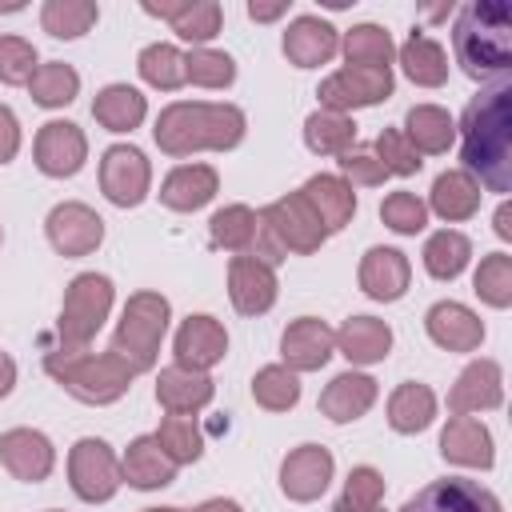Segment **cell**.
Returning a JSON list of instances; mask_svg holds the SVG:
<instances>
[{"label":"cell","mask_w":512,"mask_h":512,"mask_svg":"<svg viewBox=\"0 0 512 512\" xmlns=\"http://www.w3.org/2000/svg\"><path fill=\"white\" fill-rule=\"evenodd\" d=\"M260 228L268 232V240L288 256H312L324 240H328V228L320 224V216L312 212V204L300 196V192H288L280 200H272L264 212H260Z\"/></svg>","instance_id":"obj_7"},{"label":"cell","mask_w":512,"mask_h":512,"mask_svg":"<svg viewBox=\"0 0 512 512\" xmlns=\"http://www.w3.org/2000/svg\"><path fill=\"white\" fill-rule=\"evenodd\" d=\"M120 476H124V484H132L140 492H156L176 480V464L168 460V452L160 448L156 436H136L128 444V452L120 456Z\"/></svg>","instance_id":"obj_27"},{"label":"cell","mask_w":512,"mask_h":512,"mask_svg":"<svg viewBox=\"0 0 512 512\" xmlns=\"http://www.w3.org/2000/svg\"><path fill=\"white\" fill-rule=\"evenodd\" d=\"M300 196L312 204V212L320 216V224H324L328 232H340V228L352 224V216H356V192H352V184L340 180V176H332V172L308 176L304 188H300Z\"/></svg>","instance_id":"obj_28"},{"label":"cell","mask_w":512,"mask_h":512,"mask_svg":"<svg viewBox=\"0 0 512 512\" xmlns=\"http://www.w3.org/2000/svg\"><path fill=\"white\" fill-rule=\"evenodd\" d=\"M0 240H4V232H0Z\"/></svg>","instance_id":"obj_59"},{"label":"cell","mask_w":512,"mask_h":512,"mask_svg":"<svg viewBox=\"0 0 512 512\" xmlns=\"http://www.w3.org/2000/svg\"><path fill=\"white\" fill-rule=\"evenodd\" d=\"M400 512H504V508L484 484L464 476H444L424 484L416 496H408Z\"/></svg>","instance_id":"obj_12"},{"label":"cell","mask_w":512,"mask_h":512,"mask_svg":"<svg viewBox=\"0 0 512 512\" xmlns=\"http://www.w3.org/2000/svg\"><path fill=\"white\" fill-rule=\"evenodd\" d=\"M0 464L24 484H40L56 468V448L36 428H8L0 436Z\"/></svg>","instance_id":"obj_18"},{"label":"cell","mask_w":512,"mask_h":512,"mask_svg":"<svg viewBox=\"0 0 512 512\" xmlns=\"http://www.w3.org/2000/svg\"><path fill=\"white\" fill-rule=\"evenodd\" d=\"M304 144H308L316 156H344V152L356 144V124H352V116L316 108V112L304 120Z\"/></svg>","instance_id":"obj_38"},{"label":"cell","mask_w":512,"mask_h":512,"mask_svg":"<svg viewBox=\"0 0 512 512\" xmlns=\"http://www.w3.org/2000/svg\"><path fill=\"white\" fill-rule=\"evenodd\" d=\"M152 436L160 440V448L168 452V460L176 468L180 464H196L204 456V432H200L196 416H164Z\"/></svg>","instance_id":"obj_43"},{"label":"cell","mask_w":512,"mask_h":512,"mask_svg":"<svg viewBox=\"0 0 512 512\" xmlns=\"http://www.w3.org/2000/svg\"><path fill=\"white\" fill-rule=\"evenodd\" d=\"M404 136L420 156H440L456 140V120L440 104H416L404 116Z\"/></svg>","instance_id":"obj_31"},{"label":"cell","mask_w":512,"mask_h":512,"mask_svg":"<svg viewBox=\"0 0 512 512\" xmlns=\"http://www.w3.org/2000/svg\"><path fill=\"white\" fill-rule=\"evenodd\" d=\"M108 312H112V280L104 272L72 276L60 304V320H56L60 348H88V340L104 328Z\"/></svg>","instance_id":"obj_6"},{"label":"cell","mask_w":512,"mask_h":512,"mask_svg":"<svg viewBox=\"0 0 512 512\" xmlns=\"http://www.w3.org/2000/svg\"><path fill=\"white\" fill-rule=\"evenodd\" d=\"M424 268L432 280H456L472 260V240L456 228H440L424 240Z\"/></svg>","instance_id":"obj_36"},{"label":"cell","mask_w":512,"mask_h":512,"mask_svg":"<svg viewBox=\"0 0 512 512\" xmlns=\"http://www.w3.org/2000/svg\"><path fill=\"white\" fill-rule=\"evenodd\" d=\"M380 220L400 236H416L428 224V204L416 192H388L380 204Z\"/></svg>","instance_id":"obj_49"},{"label":"cell","mask_w":512,"mask_h":512,"mask_svg":"<svg viewBox=\"0 0 512 512\" xmlns=\"http://www.w3.org/2000/svg\"><path fill=\"white\" fill-rule=\"evenodd\" d=\"M376 160L384 164V172L388 176H416L420 168H424V156L408 144V136L400 132V128H384L380 136H376Z\"/></svg>","instance_id":"obj_48"},{"label":"cell","mask_w":512,"mask_h":512,"mask_svg":"<svg viewBox=\"0 0 512 512\" xmlns=\"http://www.w3.org/2000/svg\"><path fill=\"white\" fill-rule=\"evenodd\" d=\"M244 112L236 104H208V100H176L156 116V144L168 156L192 152H228L244 140Z\"/></svg>","instance_id":"obj_2"},{"label":"cell","mask_w":512,"mask_h":512,"mask_svg":"<svg viewBox=\"0 0 512 512\" xmlns=\"http://www.w3.org/2000/svg\"><path fill=\"white\" fill-rule=\"evenodd\" d=\"M336 348L348 364H380L392 348V328L376 316H352L336 332Z\"/></svg>","instance_id":"obj_30"},{"label":"cell","mask_w":512,"mask_h":512,"mask_svg":"<svg viewBox=\"0 0 512 512\" xmlns=\"http://www.w3.org/2000/svg\"><path fill=\"white\" fill-rule=\"evenodd\" d=\"M16 388V360L8 352H0V400Z\"/></svg>","instance_id":"obj_55"},{"label":"cell","mask_w":512,"mask_h":512,"mask_svg":"<svg viewBox=\"0 0 512 512\" xmlns=\"http://www.w3.org/2000/svg\"><path fill=\"white\" fill-rule=\"evenodd\" d=\"M36 72V48L24 36H0V84H28Z\"/></svg>","instance_id":"obj_50"},{"label":"cell","mask_w":512,"mask_h":512,"mask_svg":"<svg viewBox=\"0 0 512 512\" xmlns=\"http://www.w3.org/2000/svg\"><path fill=\"white\" fill-rule=\"evenodd\" d=\"M380 396V384L364 372H340L332 376V384L320 392V412L332 420V424H352L360 420Z\"/></svg>","instance_id":"obj_26"},{"label":"cell","mask_w":512,"mask_h":512,"mask_svg":"<svg viewBox=\"0 0 512 512\" xmlns=\"http://www.w3.org/2000/svg\"><path fill=\"white\" fill-rule=\"evenodd\" d=\"M452 52L464 76L488 80L512 68V8L500 0H472L452 24Z\"/></svg>","instance_id":"obj_3"},{"label":"cell","mask_w":512,"mask_h":512,"mask_svg":"<svg viewBox=\"0 0 512 512\" xmlns=\"http://www.w3.org/2000/svg\"><path fill=\"white\" fill-rule=\"evenodd\" d=\"M424 328H428V340L444 352H476L484 340V320L460 300L432 304L424 316Z\"/></svg>","instance_id":"obj_20"},{"label":"cell","mask_w":512,"mask_h":512,"mask_svg":"<svg viewBox=\"0 0 512 512\" xmlns=\"http://www.w3.org/2000/svg\"><path fill=\"white\" fill-rule=\"evenodd\" d=\"M20 152V120L8 104H0V164H12Z\"/></svg>","instance_id":"obj_52"},{"label":"cell","mask_w":512,"mask_h":512,"mask_svg":"<svg viewBox=\"0 0 512 512\" xmlns=\"http://www.w3.org/2000/svg\"><path fill=\"white\" fill-rule=\"evenodd\" d=\"M408 284H412V264H408V256L400 248L376 244V248H368L360 256V288H364V296H372L380 304H392V300H400L408 292Z\"/></svg>","instance_id":"obj_21"},{"label":"cell","mask_w":512,"mask_h":512,"mask_svg":"<svg viewBox=\"0 0 512 512\" xmlns=\"http://www.w3.org/2000/svg\"><path fill=\"white\" fill-rule=\"evenodd\" d=\"M44 232H48V244L60 256H88L104 240V220L96 216V208H88L80 200H64L48 212Z\"/></svg>","instance_id":"obj_13"},{"label":"cell","mask_w":512,"mask_h":512,"mask_svg":"<svg viewBox=\"0 0 512 512\" xmlns=\"http://www.w3.org/2000/svg\"><path fill=\"white\" fill-rule=\"evenodd\" d=\"M256 236H260V212H252L248 204H224V208H216L212 220H208V240H212V248L248 256L252 244H256Z\"/></svg>","instance_id":"obj_34"},{"label":"cell","mask_w":512,"mask_h":512,"mask_svg":"<svg viewBox=\"0 0 512 512\" xmlns=\"http://www.w3.org/2000/svg\"><path fill=\"white\" fill-rule=\"evenodd\" d=\"M100 188L116 208L144 204L152 188V164L136 144H112L100 156Z\"/></svg>","instance_id":"obj_10"},{"label":"cell","mask_w":512,"mask_h":512,"mask_svg":"<svg viewBox=\"0 0 512 512\" xmlns=\"http://www.w3.org/2000/svg\"><path fill=\"white\" fill-rule=\"evenodd\" d=\"M472 288L484 304L492 308H508L512 304V256L508 252H492L480 260L476 276H472Z\"/></svg>","instance_id":"obj_45"},{"label":"cell","mask_w":512,"mask_h":512,"mask_svg":"<svg viewBox=\"0 0 512 512\" xmlns=\"http://www.w3.org/2000/svg\"><path fill=\"white\" fill-rule=\"evenodd\" d=\"M400 68H404V76H408L412 84H420V88H440V84L448 80V52H444L432 36H424L420 28H412L408 40L400 44Z\"/></svg>","instance_id":"obj_32"},{"label":"cell","mask_w":512,"mask_h":512,"mask_svg":"<svg viewBox=\"0 0 512 512\" xmlns=\"http://www.w3.org/2000/svg\"><path fill=\"white\" fill-rule=\"evenodd\" d=\"M252 400L268 412H288L296 408L300 400V376L284 364H264L256 376H252Z\"/></svg>","instance_id":"obj_42"},{"label":"cell","mask_w":512,"mask_h":512,"mask_svg":"<svg viewBox=\"0 0 512 512\" xmlns=\"http://www.w3.org/2000/svg\"><path fill=\"white\" fill-rule=\"evenodd\" d=\"M92 116L96 124H104L108 132H132L144 124L148 116V100L132 88V84H104L92 100Z\"/></svg>","instance_id":"obj_33"},{"label":"cell","mask_w":512,"mask_h":512,"mask_svg":"<svg viewBox=\"0 0 512 512\" xmlns=\"http://www.w3.org/2000/svg\"><path fill=\"white\" fill-rule=\"evenodd\" d=\"M184 80L200 88H228L236 80V60L216 48H192L184 52Z\"/></svg>","instance_id":"obj_47"},{"label":"cell","mask_w":512,"mask_h":512,"mask_svg":"<svg viewBox=\"0 0 512 512\" xmlns=\"http://www.w3.org/2000/svg\"><path fill=\"white\" fill-rule=\"evenodd\" d=\"M136 68H140L144 84H152L160 92H176L180 84H188L184 80V52L176 44H168V40H156V44L140 48Z\"/></svg>","instance_id":"obj_41"},{"label":"cell","mask_w":512,"mask_h":512,"mask_svg":"<svg viewBox=\"0 0 512 512\" xmlns=\"http://www.w3.org/2000/svg\"><path fill=\"white\" fill-rule=\"evenodd\" d=\"M384 500V476L372 464H356L336 496V512H376Z\"/></svg>","instance_id":"obj_44"},{"label":"cell","mask_w":512,"mask_h":512,"mask_svg":"<svg viewBox=\"0 0 512 512\" xmlns=\"http://www.w3.org/2000/svg\"><path fill=\"white\" fill-rule=\"evenodd\" d=\"M280 280L276 268L256 256H232L228 264V300L240 316H264L276 304Z\"/></svg>","instance_id":"obj_15"},{"label":"cell","mask_w":512,"mask_h":512,"mask_svg":"<svg viewBox=\"0 0 512 512\" xmlns=\"http://www.w3.org/2000/svg\"><path fill=\"white\" fill-rule=\"evenodd\" d=\"M192 512H244L236 500H224V496H212V500H204V504H196Z\"/></svg>","instance_id":"obj_57"},{"label":"cell","mask_w":512,"mask_h":512,"mask_svg":"<svg viewBox=\"0 0 512 512\" xmlns=\"http://www.w3.org/2000/svg\"><path fill=\"white\" fill-rule=\"evenodd\" d=\"M28 92L40 108H64L76 100L80 92V72L64 60H48V64H36L32 80H28Z\"/></svg>","instance_id":"obj_39"},{"label":"cell","mask_w":512,"mask_h":512,"mask_svg":"<svg viewBox=\"0 0 512 512\" xmlns=\"http://www.w3.org/2000/svg\"><path fill=\"white\" fill-rule=\"evenodd\" d=\"M144 512H180V508H144Z\"/></svg>","instance_id":"obj_58"},{"label":"cell","mask_w":512,"mask_h":512,"mask_svg":"<svg viewBox=\"0 0 512 512\" xmlns=\"http://www.w3.org/2000/svg\"><path fill=\"white\" fill-rule=\"evenodd\" d=\"M32 156H36V168L44 176H52V180L76 176L84 168V160H88V136L72 120H48L36 132Z\"/></svg>","instance_id":"obj_11"},{"label":"cell","mask_w":512,"mask_h":512,"mask_svg":"<svg viewBox=\"0 0 512 512\" xmlns=\"http://www.w3.org/2000/svg\"><path fill=\"white\" fill-rule=\"evenodd\" d=\"M336 472V460L324 444H300L284 456L280 464V492L296 504H308V500H320L328 480Z\"/></svg>","instance_id":"obj_14"},{"label":"cell","mask_w":512,"mask_h":512,"mask_svg":"<svg viewBox=\"0 0 512 512\" xmlns=\"http://www.w3.org/2000/svg\"><path fill=\"white\" fill-rule=\"evenodd\" d=\"M220 20H224V8L216 0H188L184 12L172 20V32L196 48H208V40L220 32Z\"/></svg>","instance_id":"obj_46"},{"label":"cell","mask_w":512,"mask_h":512,"mask_svg":"<svg viewBox=\"0 0 512 512\" xmlns=\"http://www.w3.org/2000/svg\"><path fill=\"white\" fill-rule=\"evenodd\" d=\"M216 396V384L208 372H192L184 364H168L156 376V404L168 416H192L200 408H208Z\"/></svg>","instance_id":"obj_22"},{"label":"cell","mask_w":512,"mask_h":512,"mask_svg":"<svg viewBox=\"0 0 512 512\" xmlns=\"http://www.w3.org/2000/svg\"><path fill=\"white\" fill-rule=\"evenodd\" d=\"M336 52H340V32L328 20H320V16H296L284 28V56L296 68L328 64Z\"/></svg>","instance_id":"obj_24"},{"label":"cell","mask_w":512,"mask_h":512,"mask_svg":"<svg viewBox=\"0 0 512 512\" xmlns=\"http://www.w3.org/2000/svg\"><path fill=\"white\" fill-rule=\"evenodd\" d=\"M220 192V172L212 164H180L160 184V204L172 212H196Z\"/></svg>","instance_id":"obj_25"},{"label":"cell","mask_w":512,"mask_h":512,"mask_svg":"<svg viewBox=\"0 0 512 512\" xmlns=\"http://www.w3.org/2000/svg\"><path fill=\"white\" fill-rule=\"evenodd\" d=\"M96 20H100V8L92 0H44V8H40V24L56 40H76Z\"/></svg>","instance_id":"obj_40"},{"label":"cell","mask_w":512,"mask_h":512,"mask_svg":"<svg viewBox=\"0 0 512 512\" xmlns=\"http://www.w3.org/2000/svg\"><path fill=\"white\" fill-rule=\"evenodd\" d=\"M500 404H504V372L488 356L472 360L448 392V412L452 416H472V412H488V408H500Z\"/></svg>","instance_id":"obj_19"},{"label":"cell","mask_w":512,"mask_h":512,"mask_svg":"<svg viewBox=\"0 0 512 512\" xmlns=\"http://www.w3.org/2000/svg\"><path fill=\"white\" fill-rule=\"evenodd\" d=\"M432 420H436V392H432L428 384L408 380V384H400V388L388 396V424H392V432L416 436V432H424Z\"/></svg>","instance_id":"obj_35"},{"label":"cell","mask_w":512,"mask_h":512,"mask_svg":"<svg viewBox=\"0 0 512 512\" xmlns=\"http://www.w3.org/2000/svg\"><path fill=\"white\" fill-rule=\"evenodd\" d=\"M340 180L360 184V188H376V184L388 180V172H384V164L376 160V152H368V148H348V152L340 156Z\"/></svg>","instance_id":"obj_51"},{"label":"cell","mask_w":512,"mask_h":512,"mask_svg":"<svg viewBox=\"0 0 512 512\" xmlns=\"http://www.w3.org/2000/svg\"><path fill=\"white\" fill-rule=\"evenodd\" d=\"M68 484L84 504H104L120 492L124 476H120V456L112 452L108 440L100 436H84L68 448Z\"/></svg>","instance_id":"obj_8"},{"label":"cell","mask_w":512,"mask_h":512,"mask_svg":"<svg viewBox=\"0 0 512 512\" xmlns=\"http://www.w3.org/2000/svg\"><path fill=\"white\" fill-rule=\"evenodd\" d=\"M376 512H380V508H376Z\"/></svg>","instance_id":"obj_60"},{"label":"cell","mask_w":512,"mask_h":512,"mask_svg":"<svg viewBox=\"0 0 512 512\" xmlns=\"http://www.w3.org/2000/svg\"><path fill=\"white\" fill-rule=\"evenodd\" d=\"M496 236L500 240H512V204L508 200L496 208Z\"/></svg>","instance_id":"obj_56"},{"label":"cell","mask_w":512,"mask_h":512,"mask_svg":"<svg viewBox=\"0 0 512 512\" xmlns=\"http://www.w3.org/2000/svg\"><path fill=\"white\" fill-rule=\"evenodd\" d=\"M172 352H176V364H184V368H192V372H208V368H216V364L224 360V352H228V332H224V324H220L216 316L196 312V316H188V320L176 328Z\"/></svg>","instance_id":"obj_16"},{"label":"cell","mask_w":512,"mask_h":512,"mask_svg":"<svg viewBox=\"0 0 512 512\" xmlns=\"http://www.w3.org/2000/svg\"><path fill=\"white\" fill-rule=\"evenodd\" d=\"M340 52L348 60V68H392V36L380 24H352L340 36Z\"/></svg>","instance_id":"obj_37"},{"label":"cell","mask_w":512,"mask_h":512,"mask_svg":"<svg viewBox=\"0 0 512 512\" xmlns=\"http://www.w3.org/2000/svg\"><path fill=\"white\" fill-rule=\"evenodd\" d=\"M392 68H340L332 76L320 80L316 96L324 112H340L348 116L352 108H372L380 100L392 96Z\"/></svg>","instance_id":"obj_9"},{"label":"cell","mask_w":512,"mask_h":512,"mask_svg":"<svg viewBox=\"0 0 512 512\" xmlns=\"http://www.w3.org/2000/svg\"><path fill=\"white\" fill-rule=\"evenodd\" d=\"M428 212H436L444 224H460L472 220L480 212V184L464 172V168H448L432 180L428 192Z\"/></svg>","instance_id":"obj_29"},{"label":"cell","mask_w":512,"mask_h":512,"mask_svg":"<svg viewBox=\"0 0 512 512\" xmlns=\"http://www.w3.org/2000/svg\"><path fill=\"white\" fill-rule=\"evenodd\" d=\"M184 4H188V0H160V4H156V0H144L140 8H144L148 16H160V20H168V24H172V20L184 12Z\"/></svg>","instance_id":"obj_53"},{"label":"cell","mask_w":512,"mask_h":512,"mask_svg":"<svg viewBox=\"0 0 512 512\" xmlns=\"http://www.w3.org/2000/svg\"><path fill=\"white\" fill-rule=\"evenodd\" d=\"M284 12H288V0H276V4L252 0V4H248V16H252V20H280Z\"/></svg>","instance_id":"obj_54"},{"label":"cell","mask_w":512,"mask_h":512,"mask_svg":"<svg viewBox=\"0 0 512 512\" xmlns=\"http://www.w3.org/2000/svg\"><path fill=\"white\" fill-rule=\"evenodd\" d=\"M464 172L488 192H512V84L480 88L460 116Z\"/></svg>","instance_id":"obj_1"},{"label":"cell","mask_w":512,"mask_h":512,"mask_svg":"<svg viewBox=\"0 0 512 512\" xmlns=\"http://www.w3.org/2000/svg\"><path fill=\"white\" fill-rule=\"evenodd\" d=\"M336 352V332L316 320V316H300L284 328L280 336V356H284V368H292L296 376L300 372H320Z\"/></svg>","instance_id":"obj_17"},{"label":"cell","mask_w":512,"mask_h":512,"mask_svg":"<svg viewBox=\"0 0 512 512\" xmlns=\"http://www.w3.org/2000/svg\"><path fill=\"white\" fill-rule=\"evenodd\" d=\"M172 320V304L160 292H136L128 296L120 324L112 332V352L132 368V372H148L160 360V340L168 332Z\"/></svg>","instance_id":"obj_5"},{"label":"cell","mask_w":512,"mask_h":512,"mask_svg":"<svg viewBox=\"0 0 512 512\" xmlns=\"http://www.w3.org/2000/svg\"><path fill=\"white\" fill-rule=\"evenodd\" d=\"M44 372L80 404H116L132 388V368L108 348V352H88V348H52L44 356Z\"/></svg>","instance_id":"obj_4"},{"label":"cell","mask_w":512,"mask_h":512,"mask_svg":"<svg viewBox=\"0 0 512 512\" xmlns=\"http://www.w3.org/2000/svg\"><path fill=\"white\" fill-rule=\"evenodd\" d=\"M440 456L460 468H492L496 464V444L484 420L476 416H448L440 432Z\"/></svg>","instance_id":"obj_23"}]
</instances>
